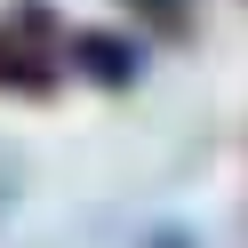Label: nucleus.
Masks as SVG:
<instances>
[{
    "mask_svg": "<svg viewBox=\"0 0 248 248\" xmlns=\"http://www.w3.org/2000/svg\"><path fill=\"white\" fill-rule=\"evenodd\" d=\"M64 40H72V24L48 0H16L0 16V96H56V80L72 72Z\"/></svg>",
    "mask_w": 248,
    "mask_h": 248,
    "instance_id": "nucleus-1",
    "label": "nucleus"
},
{
    "mask_svg": "<svg viewBox=\"0 0 248 248\" xmlns=\"http://www.w3.org/2000/svg\"><path fill=\"white\" fill-rule=\"evenodd\" d=\"M112 8H128L152 40H192V0H112Z\"/></svg>",
    "mask_w": 248,
    "mask_h": 248,
    "instance_id": "nucleus-3",
    "label": "nucleus"
},
{
    "mask_svg": "<svg viewBox=\"0 0 248 248\" xmlns=\"http://www.w3.org/2000/svg\"><path fill=\"white\" fill-rule=\"evenodd\" d=\"M64 56H72V72H80V80L112 88V96L144 80V40H136V32H120V24H72Z\"/></svg>",
    "mask_w": 248,
    "mask_h": 248,
    "instance_id": "nucleus-2",
    "label": "nucleus"
},
{
    "mask_svg": "<svg viewBox=\"0 0 248 248\" xmlns=\"http://www.w3.org/2000/svg\"><path fill=\"white\" fill-rule=\"evenodd\" d=\"M144 248H192V240H184V232H176V224H160V232H152V240H144Z\"/></svg>",
    "mask_w": 248,
    "mask_h": 248,
    "instance_id": "nucleus-4",
    "label": "nucleus"
}]
</instances>
